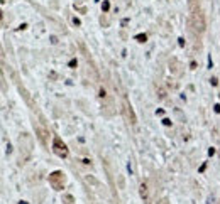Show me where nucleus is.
I'll return each mask as SVG.
<instances>
[{
  "mask_svg": "<svg viewBox=\"0 0 220 204\" xmlns=\"http://www.w3.org/2000/svg\"><path fill=\"white\" fill-rule=\"evenodd\" d=\"M137 39H139V42H144V41H146V36L139 34V36H137Z\"/></svg>",
  "mask_w": 220,
  "mask_h": 204,
  "instance_id": "obj_1",
  "label": "nucleus"
},
{
  "mask_svg": "<svg viewBox=\"0 0 220 204\" xmlns=\"http://www.w3.org/2000/svg\"><path fill=\"white\" fill-rule=\"evenodd\" d=\"M163 123L166 125V127H169V125H171V120H168V118H164V120H163Z\"/></svg>",
  "mask_w": 220,
  "mask_h": 204,
  "instance_id": "obj_2",
  "label": "nucleus"
},
{
  "mask_svg": "<svg viewBox=\"0 0 220 204\" xmlns=\"http://www.w3.org/2000/svg\"><path fill=\"white\" fill-rule=\"evenodd\" d=\"M104 10H108V2H104Z\"/></svg>",
  "mask_w": 220,
  "mask_h": 204,
  "instance_id": "obj_3",
  "label": "nucleus"
}]
</instances>
